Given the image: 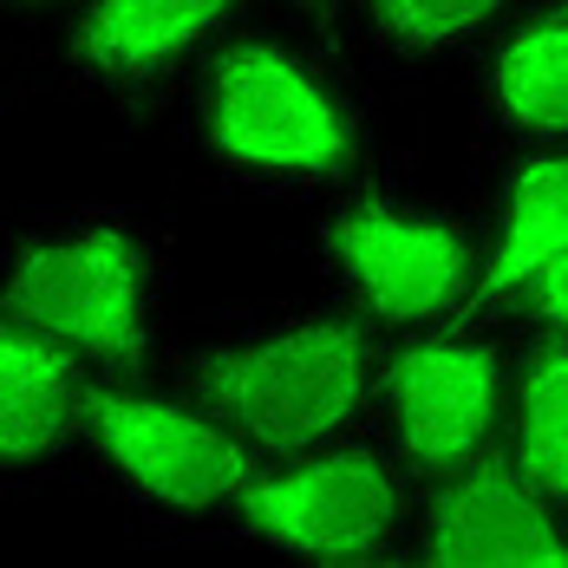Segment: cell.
<instances>
[{
	"mask_svg": "<svg viewBox=\"0 0 568 568\" xmlns=\"http://www.w3.org/2000/svg\"><path fill=\"white\" fill-rule=\"evenodd\" d=\"M412 470L373 432H353L334 445L294 457H268L262 477L229 510V536H248L262 549H282L301 562H393L412 536Z\"/></svg>",
	"mask_w": 568,
	"mask_h": 568,
	"instance_id": "obj_6",
	"label": "cell"
},
{
	"mask_svg": "<svg viewBox=\"0 0 568 568\" xmlns=\"http://www.w3.org/2000/svg\"><path fill=\"white\" fill-rule=\"evenodd\" d=\"M282 13H294V20H314V27H327V20H341L353 0H275Z\"/></svg>",
	"mask_w": 568,
	"mask_h": 568,
	"instance_id": "obj_16",
	"label": "cell"
},
{
	"mask_svg": "<svg viewBox=\"0 0 568 568\" xmlns=\"http://www.w3.org/2000/svg\"><path fill=\"white\" fill-rule=\"evenodd\" d=\"M379 438L398 464L432 484L504 445L510 425V353L484 321L405 327L379 359Z\"/></svg>",
	"mask_w": 568,
	"mask_h": 568,
	"instance_id": "obj_7",
	"label": "cell"
},
{
	"mask_svg": "<svg viewBox=\"0 0 568 568\" xmlns=\"http://www.w3.org/2000/svg\"><path fill=\"white\" fill-rule=\"evenodd\" d=\"M176 248L151 210L59 203L0 229V307L92 373H144L171 321Z\"/></svg>",
	"mask_w": 568,
	"mask_h": 568,
	"instance_id": "obj_2",
	"label": "cell"
},
{
	"mask_svg": "<svg viewBox=\"0 0 568 568\" xmlns=\"http://www.w3.org/2000/svg\"><path fill=\"white\" fill-rule=\"evenodd\" d=\"M477 242L484 255H477V294L464 321H497L556 255H568V144L504 158V183Z\"/></svg>",
	"mask_w": 568,
	"mask_h": 568,
	"instance_id": "obj_12",
	"label": "cell"
},
{
	"mask_svg": "<svg viewBox=\"0 0 568 568\" xmlns=\"http://www.w3.org/2000/svg\"><path fill=\"white\" fill-rule=\"evenodd\" d=\"M99 484L118 504L176 529H223L242 490L262 477L268 457L242 432L190 398L183 386H144V373H99L85 393V445Z\"/></svg>",
	"mask_w": 568,
	"mask_h": 568,
	"instance_id": "obj_4",
	"label": "cell"
},
{
	"mask_svg": "<svg viewBox=\"0 0 568 568\" xmlns=\"http://www.w3.org/2000/svg\"><path fill=\"white\" fill-rule=\"evenodd\" d=\"M510 452L568 510V341L529 334L510 366Z\"/></svg>",
	"mask_w": 568,
	"mask_h": 568,
	"instance_id": "obj_13",
	"label": "cell"
},
{
	"mask_svg": "<svg viewBox=\"0 0 568 568\" xmlns=\"http://www.w3.org/2000/svg\"><path fill=\"white\" fill-rule=\"evenodd\" d=\"M0 7H13V13H47V7H85V0H0Z\"/></svg>",
	"mask_w": 568,
	"mask_h": 568,
	"instance_id": "obj_17",
	"label": "cell"
},
{
	"mask_svg": "<svg viewBox=\"0 0 568 568\" xmlns=\"http://www.w3.org/2000/svg\"><path fill=\"white\" fill-rule=\"evenodd\" d=\"M510 321H523L529 334H562L568 341V255H556L536 282L523 287V301L510 307Z\"/></svg>",
	"mask_w": 568,
	"mask_h": 568,
	"instance_id": "obj_15",
	"label": "cell"
},
{
	"mask_svg": "<svg viewBox=\"0 0 568 568\" xmlns=\"http://www.w3.org/2000/svg\"><path fill=\"white\" fill-rule=\"evenodd\" d=\"M477 131L497 158L568 144V0H542L490 33L477 79Z\"/></svg>",
	"mask_w": 568,
	"mask_h": 568,
	"instance_id": "obj_11",
	"label": "cell"
},
{
	"mask_svg": "<svg viewBox=\"0 0 568 568\" xmlns=\"http://www.w3.org/2000/svg\"><path fill=\"white\" fill-rule=\"evenodd\" d=\"M405 556L438 568H568V510L523 470V457L490 445L432 477Z\"/></svg>",
	"mask_w": 568,
	"mask_h": 568,
	"instance_id": "obj_8",
	"label": "cell"
},
{
	"mask_svg": "<svg viewBox=\"0 0 568 568\" xmlns=\"http://www.w3.org/2000/svg\"><path fill=\"white\" fill-rule=\"evenodd\" d=\"M196 151L248 196H341L366 176L373 124L341 65L307 40L255 27L229 33L196 72Z\"/></svg>",
	"mask_w": 568,
	"mask_h": 568,
	"instance_id": "obj_1",
	"label": "cell"
},
{
	"mask_svg": "<svg viewBox=\"0 0 568 568\" xmlns=\"http://www.w3.org/2000/svg\"><path fill=\"white\" fill-rule=\"evenodd\" d=\"M314 242H321V275L334 282V294L386 334L470 314L484 242L452 203L412 183L359 176L353 190L334 196Z\"/></svg>",
	"mask_w": 568,
	"mask_h": 568,
	"instance_id": "obj_5",
	"label": "cell"
},
{
	"mask_svg": "<svg viewBox=\"0 0 568 568\" xmlns=\"http://www.w3.org/2000/svg\"><path fill=\"white\" fill-rule=\"evenodd\" d=\"M373 47L393 59H452L490 40L510 0H359Z\"/></svg>",
	"mask_w": 568,
	"mask_h": 568,
	"instance_id": "obj_14",
	"label": "cell"
},
{
	"mask_svg": "<svg viewBox=\"0 0 568 568\" xmlns=\"http://www.w3.org/2000/svg\"><path fill=\"white\" fill-rule=\"evenodd\" d=\"M92 366L0 307V484L47 477L85 445Z\"/></svg>",
	"mask_w": 568,
	"mask_h": 568,
	"instance_id": "obj_10",
	"label": "cell"
},
{
	"mask_svg": "<svg viewBox=\"0 0 568 568\" xmlns=\"http://www.w3.org/2000/svg\"><path fill=\"white\" fill-rule=\"evenodd\" d=\"M235 0H85L65 33V72L105 105H151L229 40Z\"/></svg>",
	"mask_w": 568,
	"mask_h": 568,
	"instance_id": "obj_9",
	"label": "cell"
},
{
	"mask_svg": "<svg viewBox=\"0 0 568 568\" xmlns=\"http://www.w3.org/2000/svg\"><path fill=\"white\" fill-rule=\"evenodd\" d=\"M386 341L346 301L229 321L183 353V393L203 398L262 457H294L373 425Z\"/></svg>",
	"mask_w": 568,
	"mask_h": 568,
	"instance_id": "obj_3",
	"label": "cell"
}]
</instances>
